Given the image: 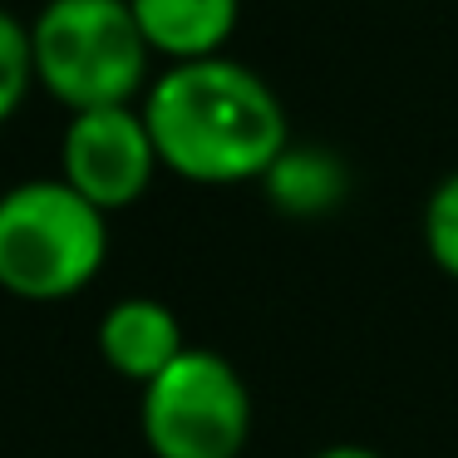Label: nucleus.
<instances>
[{
    "instance_id": "obj_1",
    "label": "nucleus",
    "mask_w": 458,
    "mask_h": 458,
    "mask_svg": "<svg viewBox=\"0 0 458 458\" xmlns=\"http://www.w3.org/2000/svg\"><path fill=\"white\" fill-rule=\"evenodd\" d=\"M139 109L163 168L202 188L261 182L291 143L281 94L232 55L168 64L143 89Z\"/></svg>"
},
{
    "instance_id": "obj_2",
    "label": "nucleus",
    "mask_w": 458,
    "mask_h": 458,
    "mask_svg": "<svg viewBox=\"0 0 458 458\" xmlns=\"http://www.w3.org/2000/svg\"><path fill=\"white\" fill-rule=\"evenodd\" d=\"M109 261V212L64 178H30L0 192V291L70 301Z\"/></svg>"
},
{
    "instance_id": "obj_3",
    "label": "nucleus",
    "mask_w": 458,
    "mask_h": 458,
    "mask_svg": "<svg viewBox=\"0 0 458 458\" xmlns=\"http://www.w3.org/2000/svg\"><path fill=\"white\" fill-rule=\"evenodd\" d=\"M35 84L70 114L133 104L148 89L153 45L129 0H50L30 25Z\"/></svg>"
},
{
    "instance_id": "obj_4",
    "label": "nucleus",
    "mask_w": 458,
    "mask_h": 458,
    "mask_svg": "<svg viewBox=\"0 0 458 458\" xmlns=\"http://www.w3.org/2000/svg\"><path fill=\"white\" fill-rule=\"evenodd\" d=\"M139 428L153 458H242L251 444V389L227 355L188 345L143 385Z\"/></svg>"
},
{
    "instance_id": "obj_5",
    "label": "nucleus",
    "mask_w": 458,
    "mask_h": 458,
    "mask_svg": "<svg viewBox=\"0 0 458 458\" xmlns=\"http://www.w3.org/2000/svg\"><path fill=\"white\" fill-rule=\"evenodd\" d=\"M163 158L139 104L70 114L60 139V178L104 212H123L153 188Z\"/></svg>"
},
{
    "instance_id": "obj_6",
    "label": "nucleus",
    "mask_w": 458,
    "mask_h": 458,
    "mask_svg": "<svg viewBox=\"0 0 458 458\" xmlns=\"http://www.w3.org/2000/svg\"><path fill=\"white\" fill-rule=\"evenodd\" d=\"M188 350L182 340V320L168 301L158 296H123L104 310L99 320V355L114 375L148 385L153 375L173 365Z\"/></svg>"
},
{
    "instance_id": "obj_7",
    "label": "nucleus",
    "mask_w": 458,
    "mask_h": 458,
    "mask_svg": "<svg viewBox=\"0 0 458 458\" xmlns=\"http://www.w3.org/2000/svg\"><path fill=\"white\" fill-rule=\"evenodd\" d=\"M139 15L143 40L168 64L227 55V40L237 35L242 0H129Z\"/></svg>"
},
{
    "instance_id": "obj_8",
    "label": "nucleus",
    "mask_w": 458,
    "mask_h": 458,
    "mask_svg": "<svg viewBox=\"0 0 458 458\" xmlns=\"http://www.w3.org/2000/svg\"><path fill=\"white\" fill-rule=\"evenodd\" d=\"M267 202L286 217H326L350 198V168L340 153L316 148V143H286L276 163L261 178Z\"/></svg>"
},
{
    "instance_id": "obj_9",
    "label": "nucleus",
    "mask_w": 458,
    "mask_h": 458,
    "mask_svg": "<svg viewBox=\"0 0 458 458\" xmlns=\"http://www.w3.org/2000/svg\"><path fill=\"white\" fill-rule=\"evenodd\" d=\"M35 89V50L30 25H21L11 11H0V123L15 119L25 94Z\"/></svg>"
},
{
    "instance_id": "obj_10",
    "label": "nucleus",
    "mask_w": 458,
    "mask_h": 458,
    "mask_svg": "<svg viewBox=\"0 0 458 458\" xmlns=\"http://www.w3.org/2000/svg\"><path fill=\"white\" fill-rule=\"evenodd\" d=\"M424 251L448 281H458V168L434 182L424 202Z\"/></svg>"
},
{
    "instance_id": "obj_11",
    "label": "nucleus",
    "mask_w": 458,
    "mask_h": 458,
    "mask_svg": "<svg viewBox=\"0 0 458 458\" xmlns=\"http://www.w3.org/2000/svg\"><path fill=\"white\" fill-rule=\"evenodd\" d=\"M310 458H385V454H379V448H365V444H326Z\"/></svg>"
}]
</instances>
